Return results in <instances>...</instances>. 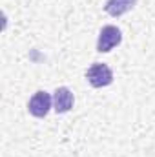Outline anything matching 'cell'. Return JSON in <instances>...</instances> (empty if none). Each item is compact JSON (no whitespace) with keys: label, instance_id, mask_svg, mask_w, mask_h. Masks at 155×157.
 I'll return each instance as SVG.
<instances>
[{"label":"cell","instance_id":"5","mask_svg":"<svg viewBox=\"0 0 155 157\" xmlns=\"http://www.w3.org/2000/svg\"><path fill=\"white\" fill-rule=\"evenodd\" d=\"M135 4H137V0H106L104 11L112 17H120V15L128 13Z\"/></svg>","mask_w":155,"mask_h":157},{"label":"cell","instance_id":"1","mask_svg":"<svg viewBox=\"0 0 155 157\" xmlns=\"http://www.w3.org/2000/svg\"><path fill=\"white\" fill-rule=\"evenodd\" d=\"M86 78L93 88H106L113 82V71L108 64L102 62H95L88 68L86 71Z\"/></svg>","mask_w":155,"mask_h":157},{"label":"cell","instance_id":"4","mask_svg":"<svg viewBox=\"0 0 155 157\" xmlns=\"http://www.w3.org/2000/svg\"><path fill=\"white\" fill-rule=\"evenodd\" d=\"M73 108V93L70 88L60 86L53 93V110L57 113H68Z\"/></svg>","mask_w":155,"mask_h":157},{"label":"cell","instance_id":"3","mask_svg":"<svg viewBox=\"0 0 155 157\" xmlns=\"http://www.w3.org/2000/svg\"><path fill=\"white\" fill-rule=\"evenodd\" d=\"M51 108H53V97H51L47 91H44V90L37 91V93L29 99V102H28L29 113L37 119H44L49 113Z\"/></svg>","mask_w":155,"mask_h":157},{"label":"cell","instance_id":"2","mask_svg":"<svg viewBox=\"0 0 155 157\" xmlns=\"http://www.w3.org/2000/svg\"><path fill=\"white\" fill-rule=\"evenodd\" d=\"M122 42V33L117 26H104L99 33V40H97V51L99 53H108L112 51L115 46H119Z\"/></svg>","mask_w":155,"mask_h":157}]
</instances>
